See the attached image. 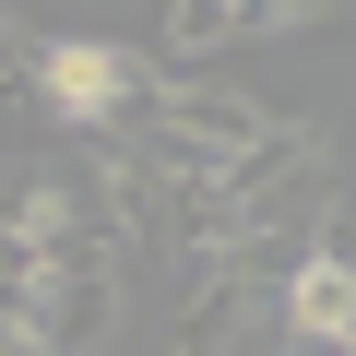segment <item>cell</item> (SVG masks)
Returning a JSON list of instances; mask_svg holds the SVG:
<instances>
[{
	"label": "cell",
	"mask_w": 356,
	"mask_h": 356,
	"mask_svg": "<svg viewBox=\"0 0 356 356\" xmlns=\"http://www.w3.org/2000/svg\"><path fill=\"white\" fill-rule=\"evenodd\" d=\"M0 356H60V344H48V332H24V321H13V332H0Z\"/></svg>",
	"instance_id": "4"
},
{
	"label": "cell",
	"mask_w": 356,
	"mask_h": 356,
	"mask_svg": "<svg viewBox=\"0 0 356 356\" xmlns=\"http://www.w3.org/2000/svg\"><path fill=\"white\" fill-rule=\"evenodd\" d=\"M36 95L95 131V119H131V107H143V60L107 48V36H48V48H36Z\"/></svg>",
	"instance_id": "1"
},
{
	"label": "cell",
	"mask_w": 356,
	"mask_h": 356,
	"mask_svg": "<svg viewBox=\"0 0 356 356\" xmlns=\"http://www.w3.org/2000/svg\"><path fill=\"white\" fill-rule=\"evenodd\" d=\"M166 36H178V48H214V36H238V0H178V13H166Z\"/></svg>",
	"instance_id": "3"
},
{
	"label": "cell",
	"mask_w": 356,
	"mask_h": 356,
	"mask_svg": "<svg viewBox=\"0 0 356 356\" xmlns=\"http://www.w3.org/2000/svg\"><path fill=\"white\" fill-rule=\"evenodd\" d=\"M273 321H285V344H356V250H309V261H285Z\"/></svg>",
	"instance_id": "2"
}]
</instances>
